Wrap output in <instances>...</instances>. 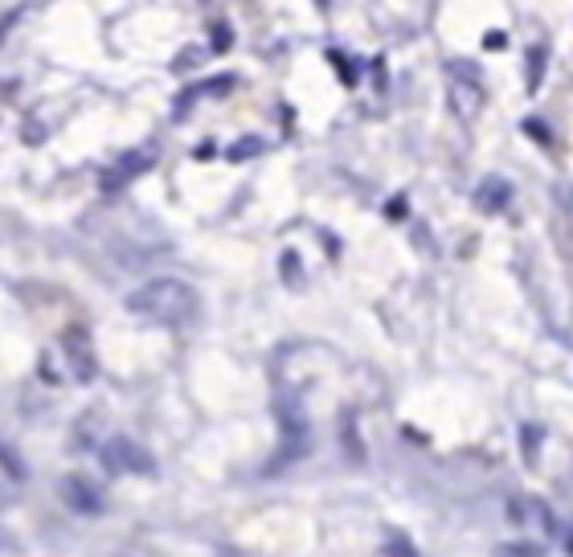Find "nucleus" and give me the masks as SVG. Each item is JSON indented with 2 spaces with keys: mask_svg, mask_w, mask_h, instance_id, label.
Returning <instances> with one entry per match:
<instances>
[{
  "mask_svg": "<svg viewBox=\"0 0 573 557\" xmlns=\"http://www.w3.org/2000/svg\"><path fill=\"white\" fill-rule=\"evenodd\" d=\"M103 463L111 471H127V476H152V471H156V459L136 439H127V435H115L103 447Z\"/></svg>",
  "mask_w": 573,
  "mask_h": 557,
  "instance_id": "nucleus-2",
  "label": "nucleus"
},
{
  "mask_svg": "<svg viewBox=\"0 0 573 557\" xmlns=\"http://www.w3.org/2000/svg\"><path fill=\"white\" fill-rule=\"evenodd\" d=\"M127 312L152 324H181L197 312V291L181 279H152L127 295Z\"/></svg>",
  "mask_w": 573,
  "mask_h": 557,
  "instance_id": "nucleus-1",
  "label": "nucleus"
},
{
  "mask_svg": "<svg viewBox=\"0 0 573 557\" xmlns=\"http://www.w3.org/2000/svg\"><path fill=\"white\" fill-rule=\"evenodd\" d=\"M541 66H545V50L533 46V50H528V91L541 87Z\"/></svg>",
  "mask_w": 573,
  "mask_h": 557,
  "instance_id": "nucleus-7",
  "label": "nucleus"
},
{
  "mask_svg": "<svg viewBox=\"0 0 573 557\" xmlns=\"http://www.w3.org/2000/svg\"><path fill=\"white\" fill-rule=\"evenodd\" d=\"M524 451H528V459H533V451H537V439H533V426L524 431Z\"/></svg>",
  "mask_w": 573,
  "mask_h": 557,
  "instance_id": "nucleus-10",
  "label": "nucleus"
},
{
  "mask_svg": "<svg viewBox=\"0 0 573 557\" xmlns=\"http://www.w3.org/2000/svg\"><path fill=\"white\" fill-rule=\"evenodd\" d=\"M279 426H283V439L291 443V455H299L307 447V414L295 398H283L279 402Z\"/></svg>",
  "mask_w": 573,
  "mask_h": 557,
  "instance_id": "nucleus-3",
  "label": "nucleus"
},
{
  "mask_svg": "<svg viewBox=\"0 0 573 557\" xmlns=\"http://www.w3.org/2000/svg\"><path fill=\"white\" fill-rule=\"evenodd\" d=\"M500 557H537V549H520L516 545V549H500Z\"/></svg>",
  "mask_w": 573,
  "mask_h": 557,
  "instance_id": "nucleus-9",
  "label": "nucleus"
},
{
  "mask_svg": "<svg viewBox=\"0 0 573 557\" xmlns=\"http://www.w3.org/2000/svg\"><path fill=\"white\" fill-rule=\"evenodd\" d=\"M504 201H508V185H504L500 177H492L488 185L479 189V205H483V209H492V213H496V209H504Z\"/></svg>",
  "mask_w": 573,
  "mask_h": 557,
  "instance_id": "nucleus-6",
  "label": "nucleus"
},
{
  "mask_svg": "<svg viewBox=\"0 0 573 557\" xmlns=\"http://www.w3.org/2000/svg\"><path fill=\"white\" fill-rule=\"evenodd\" d=\"M385 553H389V557H418V553H414V549H410L402 537H393V541L385 545Z\"/></svg>",
  "mask_w": 573,
  "mask_h": 557,
  "instance_id": "nucleus-8",
  "label": "nucleus"
},
{
  "mask_svg": "<svg viewBox=\"0 0 573 557\" xmlns=\"http://www.w3.org/2000/svg\"><path fill=\"white\" fill-rule=\"evenodd\" d=\"M62 500L74 508V512H103V496L95 484H86L82 476H66L62 480Z\"/></svg>",
  "mask_w": 573,
  "mask_h": 557,
  "instance_id": "nucleus-5",
  "label": "nucleus"
},
{
  "mask_svg": "<svg viewBox=\"0 0 573 557\" xmlns=\"http://www.w3.org/2000/svg\"><path fill=\"white\" fill-rule=\"evenodd\" d=\"M62 349H66V357H70L78 381H91V377H95V357H91V345H86V332H82V328H66Z\"/></svg>",
  "mask_w": 573,
  "mask_h": 557,
  "instance_id": "nucleus-4",
  "label": "nucleus"
}]
</instances>
